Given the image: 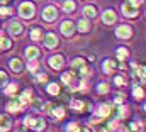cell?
I'll list each match as a JSON object with an SVG mask.
<instances>
[{
  "label": "cell",
  "mask_w": 146,
  "mask_h": 132,
  "mask_svg": "<svg viewBox=\"0 0 146 132\" xmlns=\"http://www.w3.org/2000/svg\"><path fill=\"white\" fill-rule=\"evenodd\" d=\"M15 92H17V83H10V85L3 90V93H7V95H15Z\"/></svg>",
  "instance_id": "19"
},
{
  "label": "cell",
  "mask_w": 146,
  "mask_h": 132,
  "mask_svg": "<svg viewBox=\"0 0 146 132\" xmlns=\"http://www.w3.org/2000/svg\"><path fill=\"white\" fill-rule=\"evenodd\" d=\"M7 110H9V112H19V110H22V105H21V102H17V100L9 102V103H7Z\"/></svg>",
  "instance_id": "13"
},
{
  "label": "cell",
  "mask_w": 146,
  "mask_h": 132,
  "mask_svg": "<svg viewBox=\"0 0 146 132\" xmlns=\"http://www.w3.org/2000/svg\"><path fill=\"white\" fill-rule=\"evenodd\" d=\"M9 31L12 36H17V34L22 32V24L21 22H17V20H14V22H10L9 24Z\"/></svg>",
  "instance_id": "8"
},
{
  "label": "cell",
  "mask_w": 146,
  "mask_h": 132,
  "mask_svg": "<svg viewBox=\"0 0 146 132\" xmlns=\"http://www.w3.org/2000/svg\"><path fill=\"white\" fill-rule=\"evenodd\" d=\"M46 78H48V76H46L44 73H39V75H37V81H46Z\"/></svg>",
  "instance_id": "38"
},
{
  "label": "cell",
  "mask_w": 146,
  "mask_h": 132,
  "mask_svg": "<svg viewBox=\"0 0 146 132\" xmlns=\"http://www.w3.org/2000/svg\"><path fill=\"white\" fill-rule=\"evenodd\" d=\"M19 102H21V105H26V103H29V102H31V90H26V92H22V95L19 97Z\"/></svg>",
  "instance_id": "15"
},
{
  "label": "cell",
  "mask_w": 146,
  "mask_h": 132,
  "mask_svg": "<svg viewBox=\"0 0 146 132\" xmlns=\"http://www.w3.org/2000/svg\"><path fill=\"white\" fill-rule=\"evenodd\" d=\"M134 75H136V76H139L141 80H145V68L141 66L139 69H136V73H134Z\"/></svg>",
  "instance_id": "35"
},
{
  "label": "cell",
  "mask_w": 146,
  "mask_h": 132,
  "mask_svg": "<svg viewBox=\"0 0 146 132\" xmlns=\"http://www.w3.org/2000/svg\"><path fill=\"white\" fill-rule=\"evenodd\" d=\"M127 2H131V3H133V5H136V7L141 3V0H127Z\"/></svg>",
  "instance_id": "40"
},
{
  "label": "cell",
  "mask_w": 146,
  "mask_h": 132,
  "mask_svg": "<svg viewBox=\"0 0 146 132\" xmlns=\"http://www.w3.org/2000/svg\"><path fill=\"white\" fill-rule=\"evenodd\" d=\"M115 34H117V37H121V39H127V37H131V34H133V31H131V27L129 26H119L117 29H115Z\"/></svg>",
  "instance_id": "6"
},
{
  "label": "cell",
  "mask_w": 146,
  "mask_h": 132,
  "mask_svg": "<svg viewBox=\"0 0 146 132\" xmlns=\"http://www.w3.org/2000/svg\"><path fill=\"white\" fill-rule=\"evenodd\" d=\"M37 54H39L37 48H27V49H26V56H27L29 59H36Z\"/></svg>",
  "instance_id": "16"
},
{
  "label": "cell",
  "mask_w": 146,
  "mask_h": 132,
  "mask_svg": "<svg viewBox=\"0 0 146 132\" xmlns=\"http://www.w3.org/2000/svg\"><path fill=\"white\" fill-rule=\"evenodd\" d=\"M72 69L75 71V73H78V75H80V78L87 75V66H85V61H83L82 58L73 59V61H72Z\"/></svg>",
  "instance_id": "3"
},
{
  "label": "cell",
  "mask_w": 146,
  "mask_h": 132,
  "mask_svg": "<svg viewBox=\"0 0 146 132\" xmlns=\"http://www.w3.org/2000/svg\"><path fill=\"white\" fill-rule=\"evenodd\" d=\"M41 36H42V31H41L39 27H36V29H33V31H31V39H34V41H39V39H41Z\"/></svg>",
  "instance_id": "26"
},
{
  "label": "cell",
  "mask_w": 146,
  "mask_h": 132,
  "mask_svg": "<svg viewBox=\"0 0 146 132\" xmlns=\"http://www.w3.org/2000/svg\"><path fill=\"white\" fill-rule=\"evenodd\" d=\"M72 107L75 108V110H82V108H83V103H82V102H78V100H73Z\"/></svg>",
  "instance_id": "33"
},
{
  "label": "cell",
  "mask_w": 146,
  "mask_h": 132,
  "mask_svg": "<svg viewBox=\"0 0 146 132\" xmlns=\"http://www.w3.org/2000/svg\"><path fill=\"white\" fill-rule=\"evenodd\" d=\"M5 81H7V75H5L3 71H0V86L5 85Z\"/></svg>",
  "instance_id": "36"
},
{
  "label": "cell",
  "mask_w": 146,
  "mask_h": 132,
  "mask_svg": "<svg viewBox=\"0 0 146 132\" xmlns=\"http://www.w3.org/2000/svg\"><path fill=\"white\" fill-rule=\"evenodd\" d=\"M61 80H63V83H65V85H70V83L73 81V75H72V73H65V75L61 76Z\"/></svg>",
  "instance_id": "28"
},
{
  "label": "cell",
  "mask_w": 146,
  "mask_h": 132,
  "mask_svg": "<svg viewBox=\"0 0 146 132\" xmlns=\"http://www.w3.org/2000/svg\"><path fill=\"white\" fill-rule=\"evenodd\" d=\"M49 65H51V68H54V69H60L63 66V58L61 56H53L49 59Z\"/></svg>",
  "instance_id": "12"
},
{
  "label": "cell",
  "mask_w": 146,
  "mask_h": 132,
  "mask_svg": "<svg viewBox=\"0 0 146 132\" xmlns=\"http://www.w3.org/2000/svg\"><path fill=\"white\" fill-rule=\"evenodd\" d=\"M10 125H12V120L9 117H5V115H0V131H3V132L9 131Z\"/></svg>",
  "instance_id": "11"
},
{
  "label": "cell",
  "mask_w": 146,
  "mask_h": 132,
  "mask_svg": "<svg viewBox=\"0 0 146 132\" xmlns=\"http://www.w3.org/2000/svg\"><path fill=\"white\" fill-rule=\"evenodd\" d=\"M122 14L126 17H136L138 15V7L133 5L131 2H126V3H122Z\"/></svg>",
  "instance_id": "4"
},
{
  "label": "cell",
  "mask_w": 146,
  "mask_h": 132,
  "mask_svg": "<svg viewBox=\"0 0 146 132\" xmlns=\"http://www.w3.org/2000/svg\"><path fill=\"white\" fill-rule=\"evenodd\" d=\"M97 90H99V93H107V92H109V85H107V83H100V85L97 86Z\"/></svg>",
  "instance_id": "30"
},
{
  "label": "cell",
  "mask_w": 146,
  "mask_h": 132,
  "mask_svg": "<svg viewBox=\"0 0 146 132\" xmlns=\"http://www.w3.org/2000/svg\"><path fill=\"white\" fill-rule=\"evenodd\" d=\"M9 15H10V9L0 7V17H9Z\"/></svg>",
  "instance_id": "32"
},
{
  "label": "cell",
  "mask_w": 146,
  "mask_h": 132,
  "mask_svg": "<svg viewBox=\"0 0 146 132\" xmlns=\"http://www.w3.org/2000/svg\"><path fill=\"white\" fill-rule=\"evenodd\" d=\"M31 107H33L34 110H41V108H42V103H41V100H34V102L31 103Z\"/></svg>",
  "instance_id": "34"
},
{
  "label": "cell",
  "mask_w": 146,
  "mask_h": 132,
  "mask_svg": "<svg viewBox=\"0 0 146 132\" xmlns=\"http://www.w3.org/2000/svg\"><path fill=\"white\" fill-rule=\"evenodd\" d=\"M134 97L136 98H141L143 97V90L141 88H134Z\"/></svg>",
  "instance_id": "37"
},
{
  "label": "cell",
  "mask_w": 146,
  "mask_h": 132,
  "mask_svg": "<svg viewBox=\"0 0 146 132\" xmlns=\"http://www.w3.org/2000/svg\"><path fill=\"white\" fill-rule=\"evenodd\" d=\"M114 68H115V63H114L112 59H107V61H104V71H106V73H110Z\"/></svg>",
  "instance_id": "23"
},
{
  "label": "cell",
  "mask_w": 146,
  "mask_h": 132,
  "mask_svg": "<svg viewBox=\"0 0 146 132\" xmlns=\"http://www.w3.org/2000/svg\"><path fill=\"white\" fill-rule=\"evenodd\" d=\"M24 125L31 127L33 131H42V129H44V120L34 119V117H26V119H24Z\"/></svg>",
  "instance_id": "2"
},
{
  "label": "cell",
  "mask_w": 146,
  "mask_h": 132,
  "mask_svg": "<svg viewBox=\"0 0 146 132\" xmlns=\"http://www.w3.org/2000/svg\"><path fill=\"white\" fill-rule=\"evenodd\" d=\"M66 131L68 132H80V127H78L76 124H68V125H66Z\"/></svg>",
  "instance_id": "31"
},
{
  "label": "cell",
  "mask_w": 146,
  "mask_h": 132,
  "mask_svg": "<svg viewBox=\"0 0 146 132\" xmlns=\"http://www.w3.org/2000/svg\"><path fill=\"white\" fill-rule=\"evenodd\" d=\"M37 61L36 59H29V65H27V69L29 71H37Z\"/></svg>",
  "instance_id": "29"
},
{
  "label": "cell",
  "mask_w": 146,
  "mask_h": 132,
  "mask_svg": "<svg viewBox=\"0 0 146 132\" xmlns=\"http://www.w3.org/2000/svg\"><path fill=\"white\" fill-rule=\"evenodd\" d=\"M56 44H58V39H56V36H54V34L49 32L46 37H44V46H46V48H54Z\"/></svg>",
  "instance_id": "9"
},
{
  "label": "cell",
  "mask_w": 146,
  "mask_h": 132,
  "mask_svg": "<svg viewBox=\"0 0 146 132\" xmlns=\"http://www.w3.org/2000/svg\"><path fill=\"white\" fill-rule=\"evenodd\" d=\"M0 2H9V0H0Z\"/></svg>",
  "instance_id": "41"
},
{
  "label": "cell",
  "mask_w": 146,
  "mask_h": 132,
  "mask_svg": "<svg viewBox=\"0 0 146 132\" xmlns=\"http://www.w3.org/2000/svg\"><path fill=\"white\" fill-rule=\"evenodd\" d=\"M102 19H104V22H106V24H112V22L115 20V14H114L112 10H106Z\"/></svg>",
  "instance_id": "14"
},
{
  "label": "cell",
  "mask_w": 146,
  "mask_h": 132,
  "mask_svg": "<svg viewBox=\"0 0 146 132\" xmlns=\"http://www.w3.org/2000/svg\"><path fill=\"white\" fill-rule=\"evenodd\" d=\"M73 31H75V27H73V24L70 20H65V22L61 24V32L65 34V36H72Z\"/></svg>",
  "instance_id": "10"
},
{
  "label": "cell",
  "mask_w": 146,
  "mask_h": 132,
  "mask_svg": "<svg viewBox=\"0 0 146 132\" xmlns=\"http://www.w3.org/2000/svg\"><path fill=\"white\" fill-rule=\"evenodd\" d=\"M83 14L87 15V17H95V7H92V5H88V7H85L83 9Z\"/></svg>",
  "instance_id": "24"
},
{
  "label": "cell",
  "mask_w": 146,
  "mask_h": 132,
  "mask_svg": "<svg viewBox=\"0 0 146 132\" xmlns=\"http://www.w3.org/2000/svg\"><path fill=\"white\" fill-rule=\"evenodd\" d=\"M115 85H119V86L124 85V78H122V76H117V78H115Z\"/></svg>",
  "instance_id": "39"
},
{
  "label": "cell",
  "mask_w": 146,
  "mask_h": 132,
  "mask_svg": "<svg viewBox=\"0 0 146 132\" xmlns=\"http://www.w3.org/2000/svg\"><path fill=\"white\" fill-rule=\"evenodd\" d=\"M10 46H12L10 39H7L5 36H2V34H0V49H9Z\"/></svg>",
  "instance_id": "17"
},
{
  "label": "cell",
  "mask_w": 146,
  "mask_h": 132,
  "mask_svg": "<svg viewBox=\"0 0 146 132\" xmlns=\"http://www.w3.org/2000/svg\"><path fill=\"white\" fill-rule=\"evenodd\" d=\"M10 68H12V71H21V69H22L21 59H12V61H10Z\"/></svg>",
  "instance_id": "22"
},
{
  "label": "cell",
  "mask_w": 146,
  "mask_h": 132,
  "mask_svg": "<svg viewBox=\"0 0 146 132\" xmlns=\"http://www.w3.org/2000/svg\"><path fill=\"white\" fill-rule=\"evenodd\" d=\"M19 14H21V17H24V19H31V17L34 15V5H33L31 2H24V3H21V7H19Z\"/></svg>",
  "instance_id": "1"
},
{
  "label": "cell",
  "mask_w": 146,
  "mask_h": 132,
  "mask_svg": "<svg viewBox=\"0 0 146 132\" xmlns=\"http://www.w3.org/2000/svg\"><path fill=\"white\" fill-rule=\"evenodd\" d=\"M48 93H51V95H58V93H60V86H58L56 83H49V85H48Z\"/></svg>",
  "instance_id": "20"
},
{
  "label": "cell",
  "mask_w": 146,
  "mask_h": 132,
  "mask_svg": "<svg viewBox=\"0 0 146 132\" xmlns=\"http://www.w3.org/2000/svg\"><path fill=\"white\" fill-rule=\"evenodd\" d=\"M63 10H65V12H68V14H70V12H73V10H75V2H72V0H66V2L63 3Z\"/></svg>",
  "instance_id": "21"
},
{
  "label": "cell",
  "mask_w": 146,
  "mask_h": 132,
  "mask_svg": "<svg viewBox=\"0 0 146 132\" xmlns=\"http://www.w3.org/2000/svg\"><path fill=\"white\" fill-rule=\"evenodd\" d=\"M56 17H58V12H56V9H54V7H51V5H49V7H46V9L42 10V19H44V20L51 22V20H54Z\"/></svg>",
  "instance_id": "5"
},
{
  "label": "cell",
  "mask_w": 146,
  "mask_h": 132,
  "mask_svg": "<svg viewBox=\"0 0 146 132\" xmlns=\"http://www.w3.org/2000/svg\"><path fill=\"white\" fill-rule=\"evenodd\" d=\"M110 105L109 103H102V105H99V108H97V117H100V119H104V117H107L110 115Z\"/></svg>",
  "instance_id": "7"
},
{
  "label": "cell",
  "mask_w": 146,
  "mask_h": 132,
  "mask_svg": "<svg viewBox=\"0 0 146 132\" xmlns=\"http://www.w3.org/2000/svg\"><path fill=\"white\" fill-rule=\"evenodd\" d=\"M88 29H90V24H88V20L82 19V20L78 22V31H80V32H87Z\"/></svg>",
  "instance_id": "18"
},
{
  "label": "cell",
  "mask_w": 146,
  "mask_h": 132,
  "mask_svg": "<svg viewBox=\"0 0 146 132\" xmlns=\"http://www.w3.org/2000/svg\"><path fill=\"white\" fill-rule=\"evenodd\" d=\"M51 112H53V115H54L56 119H61V117L65 115V110H63L61 107H54V108H51Z\"/></svg>",
  "instance_id": "25"
},
{
  "label": "cell",
  "mask_w": 146,
  "mask_h": 132,
  "mask_svg": "<svg viewBox=\"0 0 146 132\" xmlns=\"http://www.w3.org/2000/svg\"><path fill=\"white\" fill-rule=\"evenodd\" d=\"M127 54H129V51H127L126 48H119V49H117V58H119V59H126Z\"/></svg>",
  "instance_id": "27"
}]
</instances>
